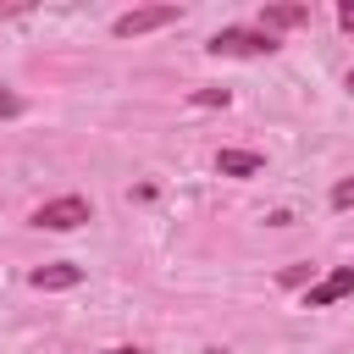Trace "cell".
Returning a JSON list of instances; mask_svg holds the SVG:
<instances>
[{
  "label": "cell",
  "instance_id": "1",
  "mask_svg": "<svg viewBox=\"0 0 354 354\" xmlns=\"http://www.w3.org/2000/svg\"><path fill=\"white\" fill-rule=\"evenodd\" d=\"M83 221H94V210H88L83 194H61V199H44V205L33 210V227H50V232H72V227H83Z\"/></svg>",
  "mask_w": 354,
  "mask_h": 354
},
{
  "label": "cell",
  "instance_id": "2",
  "mask_svg": "<svg viewBox=\"0 0 354 354\" xmlns=\"http://www.w3.org/2000/svg\"><path fill=\"white\" fill-rule=\"evenodd\" d=\"M177 17H183V6H133V11H122V17L111 22V33H116V39H138V33L171 28Z\"/></svg>",
  "mask_w": 354,
  "mask_h": 354
},
{
  "label": "cell",
  "instance_id": "3",
  "mask_svg": "<svg viewBox=\"0 0 354 354\" xmlns=\"http://www.w3.org/2000/svg\"><path fill=\"white\" fill-rule=\"evenodd\" d=\"M205 50H210V55H271L277 39L260 33V28H221V33H210Z\"/></svg>",
  "mask_w": 354,
  "mask_h": 354
},
{
  "label": "cell",
  "instance_id": "4",
  "mask_svg": "<svg viewBox=\"0 0 354 354\" xmlns=\"http://www.w3.org/2000/svg\"><path fill=\"white\" fill-rule=\"evenodd\" d=\"M348 293H354V266H337L332 277H321V282L304 288V310H326V304H337Z\"/></svg>",
  "mask_w": 354,
  "mask_h": 354
},
{
  "label": "cell",
  "instance_id": "5",
  "mask_svg": "<svg viewBox=\"0 0 354 354\" xmlns=\"http://www.w3.org/2000/svg\"><path fill=\"white\" fill-rule=\"evenodd\" d=\"M299 22H310V6H266L260 11V33H282V28H299Z\"/></svg>",
  "mask_w": 354,
  "mask_h": 354
},
{
  "label": "cell",
  "instance_id": "6",
  "mask_svg": "<svg viewBox=\"0 0 354 354\" xmlns=\"http://www.w3.org/2000/svg\"><path fill=\"white\" fill-rule=\"evenodd\" d=\"M28 282L44 288V293H55V288H77V282H83V266H66V260H61V266H39Z\"/></svg>",
  "mask_w": 354,
  "mask_h": 354
},
{
  "label": "cell",
  "instance_id": "7",
  "mask_svg": "<svg viewBox=\"0 0 354 354\" xmlns=\"http://www.w3.org/2000/svg\"><path fill=\"white\" fill-rule=\"evenodd\" d=\"M260 166H266V160H260L254 149H221V155H216V171H221V177H254Z\"/></svg>",
  "mask_w": 354,
  "mask_h": 354
},
{
  "label": "cell",
  "instance_id": "8",
  "mask_svg": "<svg viewBox=\"0 0 354 354\" xmlns=\"http://www.w3.org/2000/svg\"><path fill=\"white\" fill-rule=\"evenodd\" d=\"M277 282H282V288H304V282H310V266H288Z\"/></svg>",
  "mask_w": 354,
  "mask_h": 354
},
{
  "label": "cell",
  "instance_id": "9",
  "mask_svg": "<svg viewBox=\"0 0 354 354\" xmlns=\"http://www.w3.org/2000/svg\"><path fill=\"white\" fill-rule=\"evenodd\" d=\"M332 210H354V183H337L332 188Z\"/></svg>",
  "mask_w": 354,
  "mask_h": 354
},
{
  "label": "cell",
  "instance_id": "10",
  "mask_svg": "<svg viewBox=\"0 0 354 354\" xmlns=\"http://www.w3.org/2000/svg\"><path fill=\"white\" fill-rule=\"evenodd\" d=\"M194 105H227V88H194Z\"/></svg>",
  "mask_w": 354,
  "mask_h": 354
},
{
  "label": "cell",
  "instance_id": "11",
  "mask_svg": "<svg viewBox=\"0 0 354 354\" xmlns=\"http://www.w3.org/2000/svg\"><path fill=\"white\" fill-rule=\"evenodd\" d=\"M17 111H22V100H17V94L0 83V116H17Z\"/></svg>",
  "mask_w": 354,
  "mask_h": 354
},
{
  "label": "cell",
  "instance_id": "12",
  "mask_svg": "<svg viewBox=\"0 0 354 354\" xmlns=\"http://www.w3.org/2000/svg\"><path fill=\"white\" fill-rule=\"evenodd\" d=\"M337 28H343V33H354V0H343V6H337Z\"/></svg>",
  "mask_w": 354,
  "mask_h": 354
},
{
  "label": "cell",
  "instance_id": "13",
  "mask_svg": "<svg viewBox=\"0 0 354 354\" xmlns=\"http://www.w3.org/2000/svg\"><path fill=\"white\" fill-rule=\"evenodd\" d=\"M105 354H144V348H133V343H122V348H105Z\"/></svg>",
  "mask_w": 354,
  "mask_h": 354
},
{
  "label": "cell",
  "instance_id": "14",
  "mask_svg": "<svg viewBox=\"0 0 354 354\" xmlns=\"http://www.w3.org/2000/svg\"><path fill=\"white\" fill-rule=\"evenodd\" d=\"M343 83H348V94H354V72H348V77H343Z\"/></svg>",
  "mask_w": 354,
  "mask_h": 354
}]
</instances>
